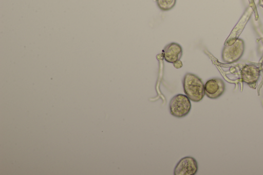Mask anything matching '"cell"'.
Listing matches in <instances>:
<instances>
[{"label": "cell", "instance_id": "cell-6", "mask_svg": "<svg viewBox=\"0 0 263 175\" xmlns=\"http://www.w3.org/2000/svg\"><path fill=\"white\" fill-rule=\"evenodd\" d=\"M259 68L253 64L245 65L240 72L242 81L250 87L255 89L260 76Z\"/></svg>", "mask_w": 263, "mask_h": 175}, {"label": "cell", "instance_id": "cell-10", "mask_svg": "<svg viewBox=\"0 0 263 175\" xmlns=\"http://www.w3.org/2000/svg\"><path fill=\"white\" fill-rule=\"evenodd\" d=\"M173 65H174V67L178 69V68H180L181 67H182L183 65H182V62L180 60H179V61L173 63Z\"/></svg>", "mask_w": 263, "mask_h": 175}, {"label": "cell", "instance_id": "cell-8", "mask_svg": "<svg viewBox=\"0 0 263 175\" xmlns=\"http://www.w3.org/2000/svg\"><path fill=\"white\" fill-rule=\"evenodd\" d=\"M252 13V10L251 7H249L232 30L231 34L226 40L224 45H231L235 42L243 30L250 16H251Z\"/></svg>", "mask_w": 263, "mask_h": 175}, {"label": "cell", "instance_id": "cell-9", "mask_svg": "<svg viewBox=\"0 0 263 175\" xmlns=\"http://www.w3.org/2000/svg\"><path fill=\"white\" fill-rule=\"evenodd\" d=\"M176 1V0H157V4L161 10L167 11L174 7Z\"/></svg>", "mask_w": 263, "mask_h": 175}, {"label": "cell", "instance_id": "cell-7", "mask_svg": "<svg viewBox=\"0 0 263 175\" xmlns=\"http://www.w3.org/2000/svg\"><path fill=\"white\" fill-rule=\"evenodd\" d=\"M183 54L181 46L178 43L172 42L165 46L162 50V55L168 63H174L179 61Z\"/></svg>", "mask_w": 263, "mask_h": 175}, {"label": "cell", "instance_id": "cell-4", "mask_svg": "<svg viewBox=\"0 0 263 175\" xmlns=\"http://www.w3.org/2000/svg\"><path fill=\"white\" fill-rule=\"evenodd\" d=\"M198 170V163L193 157L186 156L181 158L176 164L174 175H195Z\"/></svg>", "mask_w": 263, "mask_h": 175}, {"label": "cell", "instance_id": "cell-1", "mask_svg": "<svg viewBox=\"0 0 263 175\" xmlns=\"http://www.w3.org/2000/svg\"><path fill=\"white\" fill-rule=\"evenodd\" d=\"M184 92L190 100L199 102L205 95L204 84L197 75L187 72L182 79Z\"/></svg>", "mask_w": 263, "mask_h": 175}, {"label": "cell", "instance_id": "cell-3", "mask_svg": "<svg viewBox=\"0 0 263 175\" xmlns=\"http://www.w3.org/2000/svg\"><path fill=\"white\" fill-rule=\"evenodd\" d=\"M245 50L243 41L238 38L231 45H224L222 51V59L226 63H233L238 61L242 56Z\"/></svg>", "mask_w": 263, "mask_h": 175}, {"label": "cell", "instance_id": "cell-2", "mask_svg": "<svg viewBox=\"0 0 263 175\" xmlns=\"http://www.w3.org/2000/svg\"><path fill=\"white\" fill-rule=\"evenodd\" d=\"M192 104L190 99L183 94L174 95L169 103L170 113L177 118L186 116L191 110Z\"/></svg>", "mask_w": 263, "mask_h": 175}, {"label": "cell", "instance_id": "cell-5", "mask_svg": "<svg viewBox=\"0 0 263 175\" xmlns=\"http://www.w3.org/2000/svg\"><path fill=\"white\" fill-rule=\"evenodd\" d=\"M226 90L224 81L220 78L214 77L208 80L204 84L205 95L211 99H217Z\"/></svg>", "mask_w": 263, "mask_h": 175}]
</instances>
